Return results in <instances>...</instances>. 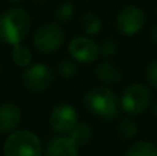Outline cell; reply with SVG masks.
<instances>
[{
	"instance_id": "7a4b0ae2",
	"label": "cell",
	"mask_w": 157,
	"mask_h": 156,
	"mask_svg": "<svg viewBox=\"0 0 157 156\" xmlns=\"http://www.w3.org/2000/svg\"><path fill=\"white\" fill-rule=\"evenodd\" d=\"M4 156H41L40 140L29 130H18L8 135L3 148Z\"/></svg>"
},
{
	"instance_id": "cb8c5ba5",
	"label": "cell",
	"mask_w": 157,
	"mask_h": 156,
	"mask_svg": "<svg viewBox=\"0 0 157 156\" xmlns=\"http://www.w3.org/2000/svg\"><path fill=\"white\" fill-rule=\"evenodd\" d=\"M35 2H36V3H40V4H41V3H46L47 0H35Z\"/></svg>"
},
{
	"instance_id": "603a6c76",
	"label": "cell",
	"mask_w": 157,
	"mask_h": 156,
	"mask_svg": "<svg viewBox=\"0 0 157 156\" xmlns=\"http://www.w3.org/2000/svg\"><path fill=\"white\" fill-rule=\"evenodd\" d=\"M155 116H156V119H157V102H156V105H155Z\"/></svg>"
},
{
	"instance_id": "277c9868",
	"label": "cell",
	"mask_w": 157,
	"mask_h": 156,
	"mask_svg": "<svg viewBox=\"0 0 157 156\" xmlns=\"http://www.w3.org/2000/svg\"><path fill=\"white\" fill-rule=\"evenodd\" d=\"M65 35L59 25L48 22L37 29L33 36L35 47L40 53H54L62 46Z\"/></svg>"
},
{
	"instance_id": "ac0fdd59",
	"label": "cell",
	"mask_w": 157,
	"mask_h": 156,
	"mask_svg": "<svg viewBox=\"0 0 157 156\" xmlns=\"http://www.w3.org/2000/svg\"><path fill=\"white\" fill-rule=\"evenodd\" d=\"M58 72H59L61 76L66 77V79H71V77H73L77 73V68L75 64L69 62V61H62L58 65Z\"/></svg>"
},
{
	"instance_id": "4fadbf2b",
	"label": "cell",
	"mask_w": 157,
	"mask_h": 156,
	"mask_svg": "<svg viewBox=\"0 0 157 156\" xmlns=\"http://www.w3.org/2000/svg\"><path fill=\"white\" fill-rule=\"evenodd\" d=\"M69 137L71 140L76 144L77 146H83L86 144L90 142L92 137V129L88 126V124H84V123H77L75 126V129L69 133Z\"/></svg>"
},
{
	"instance_id": "2e32d148",
	"label": "cell",
	"mask_w": 157,
	"mask_h": 156,
	"mask_svg": "<svg viewBox=\"0 0 157 156\" xmlns=\"http://www.w3.org/2000/svg\"><path fill=\"white\" fill-rule=\"evenodd\" d=\"M81 25H83V29L87 35H97L101 30V21L95 14L92 13H86L81 18Z\"/></svg>"
},
{
	"instance_id": "e0dca14e",
	"label": "cell",
	"mask_w": 157,
	"mask_h": 156,
	"mask_svg": "<svg viewBox=\"0 0 157 156\" xmlns=\"http://www.w3.org/2000/svg\"><path fill=\"white\" fill-rule=\"evenodd\" d=\"M136 131H138V129L134 124V122H131V120H123L120 123L119 129H117L119 137L121 140H130V138H132L136 134Z\"/></svg>"
},
{
	"instance_id": "ba28073f",
	"label": "cell",
	"mask_w": 157,
	"mask_h": 156,
	"mask_svg": "<svg viewBox=\"0 0 157 156\" xmlns=\"http://www.w3.org/2000/svg\"><path fill=\"white\" fill-rule=\"evenodd\" d=\"M145 24V14L141 8L135 6L124 7L117 15V26L124 35H135L142 29Z\"/></svg>"
},
{
	"instance_id": "d4e9b609",
	"label": "cell",
	"mask_w": 157,
	"mask_h": 156,
	"mask_svg": "<svg viewBox=\"0 0 157 156\" xmlns=\"http://www.w3.org/2000/svg\"><path fill=\"white\" fill-rule=\"evenodd\" d=\"M11 3H19V2H22V0H10Z\"/></svg>"
},
{
	"instance_id": "9c48e42d",
	"label": "cell",
	"mask_w": 157,
	"mask_h": 156,
	"mask_svg": "<svg viewBox=\"0 0 157 156\" xmlns=\"http://www.w3.org/2000/svg\"><path fill=\"white\" fill-rule=\"evenodd\" d=\"M98 53H99V49H98L97 43L84 36L75 37L69 43V54L78 62H92L97 60Z\"/></svg>"
},
{
	"instance_id": "5bb4252c",
	"label": "cell",
	"mask_w": 157,
	"mask_h": 156,
	"mask_svg": "<svg viewBox=\"0 0 157 156\" xmlns=\"http://www.w3.org/2000/svg\"><path fill=\"white\" fill-rule=\"evenodd\" d=\"M11 57L15 65L21 66V68H28L32 62V53L28 47L22 46L21 43L13 46V51H11Z\"/></svg>"
},
{
	"instance_id": "8fae6325",
	"label": "cell",
	"mask_w": 157,
	"mask_h": 156,
	"mask_svg": "<svg viewBox=\"0 0 157 156\" xmlns=\"http://www.w3.org/2000/svg\"><path fill=\"white\" fill-rule=\"evenodd\" d=\"M47 156H78L77 145L71 137H57L47 145Z\"/></svg>"
},
{
	"instance_id": "6da1fadb",
	"label": "cell",
	"mask_w": 157,
	"mask_h": 156,
	"mask_svg": "<svg viewBox=\"0 0 157 156\" xmlns=\"http://www.w3.org/2000/svg\"><path fill=\"white\" fill-rule=\"evenodd\" d=\"M30 30V17L26 10L14 7L0 17V39L4 43L19 44Z\"/></svg>"
},
{
	"instance_id": "5b68a950",
	"label": "cell",
	"mask_w": 157,
	"mask_h": 156,
	"mask_svg": "<svg viewBox=\"0 0 157 156\" xmlns=\"http://www.w3.org/2000/svg\"><path fill=\"white\" fill-rule=\"evenodd\" d=\"M22 82L28 90L33 93H41L50 88V86L54 82L51 69L44 64H35L32 66H28L22 75Z\"/></svg>"
},
{
	"instance_id": "8992f818",
	"label": "cell",
	"mask_w": 157,
	"mask_h": 156,
	"mask_svg": "<svg viewBox=\"0 0 157 156\" xmlns=\"http://www.w3.org/2000/svg\"><path fill=\"white\" fill-rule=\"evenodd\" d=\"M150 104V93L145 86L132 84L124 90L121 96V107L131 115L142 113Z\"/></svg>"
},
{
	"instance_id": "9a60e30c",
	"label": "cell",
	"mask_w": 157,
	"mask_h": 156,
	"mask_svg": "<svg viewBox=\"0 0 157 156\" xmlns=\"http://www.w3.org/2000/svg\"><path fill=\"white\" fill-rule=\"evenodd\" d=\"M125 156H157V146L149 141H139L128 149Z\"/></svg>"
},
{
	"instance_id": "3957f363",
	"label": "cell",
	"mask_w": 157,
	"mask_h": 156,
	"mask_svg": "<svg viewBox=\"0 0 157 156\" xmlns=\"http://www.w3.org/2000/svg\"><path fill=\"white\" fill-rule=\"evenodd\" d=\"M84 105L91 113L108 120L117 115L116 96L106 87H97L88 91L84 97Z\"/></svg>"
},
{
	"instance_id": "7c38bea8",
	"label": "cell",
	"mask_w": 157,
	"mask_h": 156,
	"mask_svg": "<svg viewBox=\"0 0 157 156\" xmlns=\"http://www.w3.org/2000/svg\"><path fill=\"white\" fill-rule=\"evenodd\" d=\"M97 76L101 82L105 83H116L121 79V69L113 62H102L97 68Z\"/></svg>"
},
{
	"instance_id": "52a82bcc",
	"label": "cell",
	"mask_w": 157,
	"mask_h": 156,
	"mask_svg": "<svg viewBox=\"0 0 157 156\" xmlns=\"http://www.w3.org/2000/svg\"><path fill=\"white\" fill-rule=\"evenodd\" d=\"M77 124V113L71 105L61 104L51 111L50 126L59 134L71 133Z\"/></svg>"
},
{
	"instance_id": "7402d4cb",
	"label": "cell",
	"mask_w": 157,
	"mask_h": 156,
	"mask_svg": "<svg viewBox=\"0 0 157 156\" xmlns=\"http://www.w3.org/2000/svg\"><path fill=\"white\" fill-rule=\"evenodd\" d=\"M152 36H153V39H155V40L157 41V28H155V29H153V32H152Z\"/></svg>"
},
{
	"instance_id": "44dd1931",
	"label": "cell",
	"mask_w": 157,
	"mask_h": 156,
	"mask_svg": "<svg viewBox=\"0 0 157 156\" xmlns=\"http://www.w3.org/2000/svg\"><path fill=\"white\" fill-rule=\"evenodd\" d=\"M116 51V43L113 40H105L102 43V53L105 55H112Z\"/></svg>"
},
{
	"instance_id": "ffe728a7",
	"label": "cell",
	"mask_w": 157,
	"mask_h": 156,
	"mask_svg": "<svg viewBox=\"0 0 157 156\" xmlns=\"http://www.w3.org/2000/svg\"><path fill=\"white\" fill-rule=\"evenodd\" d=\"M146 77L150 84L157 88V62H152L146 68Z\"/></svg>"
},
{
	"instance_id": "30bf717a",
	"label": "cell",
	"mask_w": 157,
	"mask_h": 156,
	"mask_svg": "<svg viewBox=\"0 0 157 156\" xmlns=\"http://www.w3.org/2000/svg\"><path fill=\"white\" fill-rule=\"evenodd\" d=\"M21 111L14 104L0 105V131L10 133L21 123Z\"/></svg>"
},
{
	"instance_id": "d6986e66",
	"label": "cell",
	"mask_w": 157,
	"mask_h": 156,
	"mask_svg": "<svg viewBox=\"0 0 157 156\" xmlns=\"http://www.w3.org/2000/svg\"><path fill=\"white\" fill-rule=\"evenodd\" d=\"M73 13H75L73 6H72L71 3H63V4H61L59 7H58L57 17L61 19V21H66V19H69L72 15H73Z\"/></svg>"
}]
</instances>
